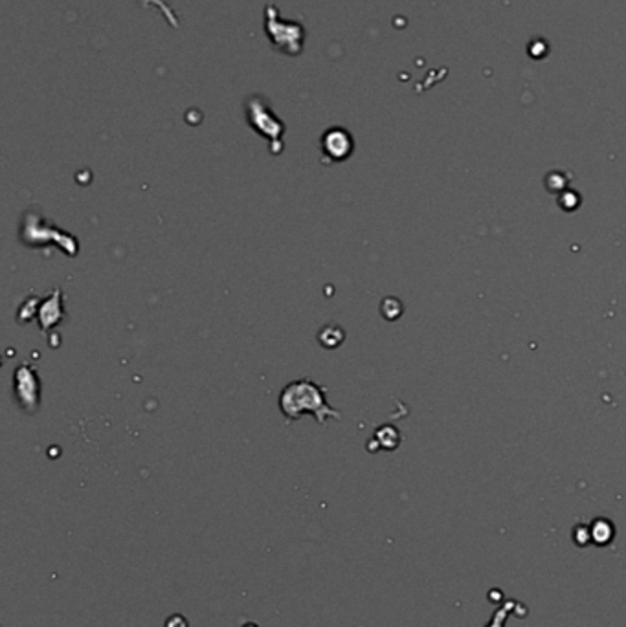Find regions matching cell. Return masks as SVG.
I'll return each mask as SVG.
<instances>
[{
	"label": "cell",
	"instance_id": "6da1fadb",
	"mask_svg": "<svg viewBox=\"0 0 626 627\" xmlns=\"http://www.w3.org/2000/svg\"><path fill=\"white\" fill-rule=\"evenodd\" d=\"M327 389L318 385L312 380H296L288 383L279 394V407L288 420H298L303 415L310 413L318 420V424H325L327 418H340V411L333 409L327 404Z\"/></svg>",
	"mask_w": 626,
	"mask_h": 627
},
{
	"label": "cell",
	"instance_id": "7a4b0ae2",
	"mask_svg": "<svg viewBox=\"0 0 626 627\" xmlns=\"http://www.w3.org/2000/svg\"><path fill=\"white\" fill-rule=\"evenodd\" d=\"M264 34L274 50L296 57L303 50L305 28L301 23L285 21L276 6L264 8Z\"/></svg>",
	"mask_w": 626,
	"mask_h": 627
},
{
	"label": "cell",
	"instance_id": "3957f363",
	"mask_svg": "<svg viewBox=\"0 0 626 627\" xmlns=\"http://www.w3.org/2000/svg\"><path fill=\"white\" fill-rule=\"evenodd\" d=\"M245 112H247L248 125L271 143L272 154L281 153L285 125L277 118L276 112L271 109L268 99L263 96H250L245 101Z\"/></svg>",
	"mask_w": 626,
	"mask_h": 627
},
{
	"label": "cell",
	"instance_id": "277c9868",
	"mask_svg": "<svg viewBox=\"0 0 626 627\" xmlns=\"http://www.w3.org/2000/svg\"><path fill=\"white\" fill-rule=\"evenodd\" d=\"M355 149V142L349 132L344 127H333L323 132L322 136V153L329 162H344L347 160Z\"/></svg>",
	"mask_w": 626,
	"mask_h": 627
},
{
	"label": "cell",
	"instance_id": "5b68a950",
	"mask_svg": "<svg viewBox=\"0 0 626 627\" xmlns=\"http://www.w3.org/2000/svg\"><path fill=\"white\" fill-rule=\"evenodd\" d=\"M149 4H155V6L158 8V10H162V13L166 15V18L169 21V24H171V26H175V28H178L177 15L173 13L171 8L167 6L164 0H144V6H149Z\"/></svg>",
	"mask_w": 626,
	"mask_h": 627
},
{
	"label": "cell",
	"instance_id": "8992f818",
	"mask_svg": "<svg viewBox=\"0 0 626 627\" xmlns=\"http://www.w3.org/2000/svg\"><path fill=\"white\" fill-rule=\"evenodd\" d=\"M166 627H190L188 620H186V616L182 615H171L166 620Z\"/></svg>",
	"mask_w": 626,
	"mask_h": 627
},
{
	"label": "cell",
	"instance_id": "52a82bcc",
	"mask_svg": "<svg viewBox=\"0 0 626 627\" xmlns=\"http://www.w3.org/2000/svg\"><path fill=\"white\" fill-rule=\"evenodd\" d=\"M242 627H258V626H255V624H245Z\"/></svg>",
	"mask_w": 626,
	"mask_h": 627
}]
</instances>
